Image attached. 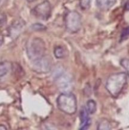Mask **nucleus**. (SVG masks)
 Here are the masks:
<instances>
[{
  "mask_svg": "<svg viewBox=\"0 0 129 130\" xmlns=\"http://www.w3.org/2000/svg\"><path fill=\"white\" fill-rule=\"evenodd\" d=\"M127 81V75L125 72H117L110 75L106 80V87L108 92L114 98L121 93Z\"/></svg>",
  "mask_w": 129,
  "mask_h": 130,
  "instance_id": "obj_1",
  "label": "nucleus"
},
{
  "mask_svg": "<svg viewBox=\"0 0 129 130\" xmlns=\"http://www.w3.org/2000/svg\"><path fill=\"white\" fill-rule=\"evenodd\" d=\"M57 105L61 111L68 115L77 112V102L76 96L71 92H63L57 98Z\"/></svg>",
  "mask_w": 129,
  "mask_h": 130,
  "instance_id": "obj_2",
  "label": "nucleus"
},
{
  "mask_svg": "<svg viewBox=\"0 0 129 130\" xmlns=\"http://www.w3.org/2000/svg\"><path fill=\"white\" fill-rule=\"evenodd\" d=\"M53 78L59 91L70 92L73 87V79L68 72L60 67H57L53 72Z\"/></svg>",
  "mask_w": 129,
  "mask_h": 130,
  "instance_id": "obj_3",
  "label": "nucleus"
},
{
  "mask_svg": "<svg viewBox=\"0 0 129 130\" xmlns=\"http://www.w3.org/2000/svg\"><path fill=\"white\" fill-rule=\"evenodd\" d=\"M26 52L28 57L31 61L40 58L45 55V43L40 38H31L27 43Z\"/></svg>",
  "mask_w": 129,
  "mask_h": 130,
  "instance_id": "obj_4",
  "label": "nucleus"
},
{
  "mask_svg": "<svg viewBox=\"0 0 129 130\" xmlns=\"http://www.w3.org/2000/svg\"><path fill=\"white\" fill-rule=\"evenodd\" d=\"M64 24L68 32H77L82 27V17L77 11H70L66 15Z\"/></svg>",
  "mask_w": 129,
  "mask_h": 130,
  "instance_id": "obj_5",
  "label": "nucleus"
},
{
  "mask_svg": "<svg viewBox=\"0 0 129 130\" xmlns=\"http://www.w3.org/2000/svg\"><path fill=\"white\" fill-rule=\"evenodd\" d=\"M31 62L32 69L38 74L48 73L51 69L52 60L49 56L44 55Z\"/></svg>",
  "mask_w": 129,
  "mask_h": 130,
  "instance_id": "obj_6",
  "label": "nucleus"
},
{
  "mask_svg": "<svg viewBox=\"0 0 129 130\" xmlns=\"http://www.w3.org/2000/svg\"><path fill=\"white\" fill-rule=\"evenodd\" d=\"M52 7L50 3L48 0L42 1L34 8L32 13L37 19L42 20H46L51 15Z\"/></svg>",
  "mask_w": 129,
  "mask_h": 130,
  "instance_id": "obj_7",
  "label": "nucleus"
},
{
  "mask_svg": "<svg viewBox=\"0 0 129 130\" xmlns=\"http://www.w3.org/2000/svg\"><path fill=\"white\" fill-rule=\"evenodd\" d=\"M12 69V63L9 61L0 62V84L6 82L11 75Z\"/></svg>",
  "mask_w": 129,
  "mask_h": 130,
  "instance_id": "obj_8",
  "label": "nucleus"
},
{
  "mask_svg": "<svg viewBox=\"0 0 129 130\" xmlns=\"http://www.w3.org/2000/svg\"><path fill=\"white\" fill-rule=\"evenodd\" d=\"M89 113L87 111V109L85 107L81 108L80 112V129H87L91 125V119L89 116Z\"/></svg>",
  "mask_w": 129,
  "mask_h": 130,
  "instance_id": "obj_9",
  "label": "nucleus"
},
{
  "mask_svg": "<svg viewBox=\"0 0 129 130\" xmlns=\"http://www.w3.org/2000/svg\"><path fill=\"white\" fill-rule=\"evenodd\" d=\"M24 26H25V22L23 20H18L15 22L10 29V34L11 37L15 38L21 32Z\"/></svg>",
  "mask_w": 129,
  "mask_h": 130,
  "instance_id": "obj_10",
  "label": "nucleus"
},
{
  "mask_svg": "<svg viewBox=\"0 0 129 130\" xmlns=\"http://www.w3.org/2000/svg\"><path fill=\"white\" fill-rule=\"evenodd\" d=\"M116 2V0H96V5L100 10L106 11L113 7Z\"/></svg>",
  "mask_w": 129,
  "mask_h": 130,
  "instance_id": "obj_11",
  "label": "nucleus"
},
{
  "mask_svg": "<svg viewBox=\"0 0 129 130\" xmlns=\"http://www.w3.org/2000/svg\"><path fill=\"white\" fill-rule=\"evenodd\" d=\"M54 57L56 58L61 59V58H64V57H66L67 55V52L63 47L61 46H56L54 48Z\"/></svg>",
  "mask_w": 129,
  "mask_h": 130,
  "instance_id": "obj_12",
  "label": "nucleus"
},
{
  "mask_svg": "<svg viewBox=\"0 0 129 130\" xmlns=\"http://www.w3.org/2000/svg\"><path fill=\"white\" fill-rule=\"evenodd\" d=\"M87 111L89 114H92L95 113L96 110V103L94 100H89L87 102Z\"/></svg>",
  "mask_w": 129,
  "mask_h": 130,
  "instance_id": "obj_13",
  "label": "nucleus"
},
{
  "mask_svg": "<svg viewBox=\"0 0 129 130\" xmlns=\"http://www.w3.org/2000/svg\"><path fill=\"white\" fill-rule=\"evenodd\" d=\"M110 129H111V125H110V122L107 119H102V120H101L98 124V126H97V129L104 130Z\"/></svg>",
  "mask_w": 129,
  "mask_h": 130,
  "instance_id": "obj_14",
  "label": "nucleus"
},
{
  "mask_svg": "<svg viewBox=\"0 0 129 130\" xmlns=\"http://www.w3.org/2000/svg\"><path fill=\"white\" fill-rule=\"evenodd\" d=\"M120 64L125 69L126 75L129 77V59L128 58H123L120 61Z\"/></svg>",
  "mask_w": 129,
  "mask_h": 130,
  "instance_id": "obj_15",
  "label": "nucleus"
},
{
  "mask_svg": "<svg viewBox=\"0 0 129 130\" xmlns=\"http://www.w3.org/2000/svg\"><path fill=\"white\" fill-rule=\"evenodd\" d=\"M91 0H79V4L82 10H87L91 6Z\"/></svg>",
  "mask_w": 129,
  "mask_h": 130,
  "instance_id": "obj_16",
  "label": "nucleus"
},
{
  "mask_svg": "<svg viewBox=\"0 0 129 130\" xmlns=\"http://www.w3.org/2000/svg\"><path fill=\"white\" fill-rule=\"evenodd\" d=\"M129 37V26L125 28L123 30L121 34V40H124V39H126Z\"/></svg>",
  "mask_w": 129,
  "mask_h": 130,
  "instance_id": "obj_17",
  "label": "nucleus"
},
{
  "mask_svg": "<svg viewBox=\"0 0 129 130\" xmlns=\"http://www.w3.org/2000/svg\"><path fill=\"white\" fill-rule=\"evenodd\" d=\"M32 29L34 30H43L46 29V27L42 24L37 23L32 25Z\"/></svg>",
  "mask_w": 129,
  "mask_h": 130,
  "instance_id": "obj_18",
  "label": "nucleus"
},
{
  "mask_svg": "<svg viewBox=\"0 0 129 130\" xmlns=\"http://www.w3.org/2000/svg\"><path fill=\"white\" fill-rule=\"evenodd\" d=\"M5 2H6V0H0V8L2 7Z\"/></svg>",
  "mask_w": 129,
  "mask_h": 130,
  "instance_id": "obj_19",
  "label": "nucleus"
},
{
  "mask_svg": "<svg viewBox=\"0 0 129 130\" xmlns=\"http://www.w3.org/2000/svg\"><path fill=\"white\" fill-rule=\"evenodd\" d=\"M6 127L5 126L3 125V124H0V129H6Z\"/></svg>",
  "mask_w": 129,
  "mask_h": 130,
  "instance_id": "obj_20",
  "label": "nucleus"
},
{
  "mask_svg": "<svg viewBox=\"0 0 129 130\" xmlns=\"http://www.w3.org/2000/svg\"><path fill=\"white\" fill-rule=\"evenodd\" d=\"M3 37L0 36V46L3 44Z\"/></svg>",
  "mask_w": 129,
  "mask_h": 130,
  "instance_id": "obj_21",
  "label": "nucleus"
},
{
  "mask_svg": "<svg viewBox=\"0 0 129 130\" xmlns=\"http://www.w3.org/2000/svg\"><path fill=\"white\" fill-rule=\"evenodd\" d=\"M27 1L29 3H32V2H34V1H35L36 0H27Z\"/></svg>",
  "mask_w": 129,
  "mask_h": 130,
  "instance_id": "obj_22",
  "label": "nucleus"
}]
</instances>
